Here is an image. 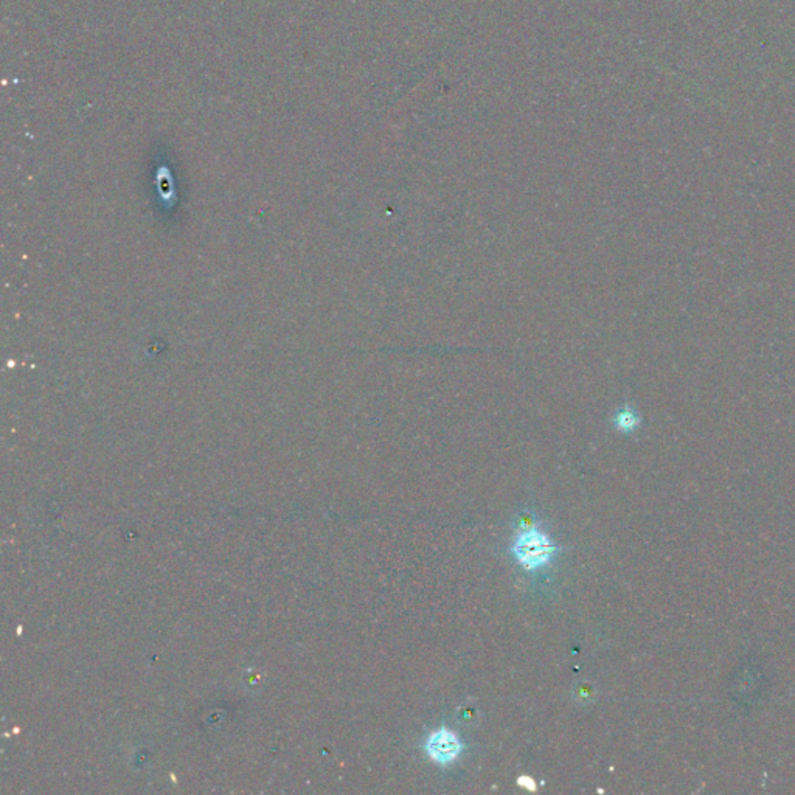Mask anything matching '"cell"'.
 I'll return each mask as SVG.
<instances>
[{
    "mask_svg": "<svg viewBox=\"0 0 795 795\" xmlns=\"http://www.w3.org/2000/svg\"><path fill=\"white\" fill-rule=\"evenodd\" d=\"M517 784H519V786H524L525 789H529V791H536V787H538V784L534 783V780H533L531 777H529V775H520V777L517 778Z\"/></svg>",
    "mask_w": 795,
    "mask_h": 795,
    "instance_id": "3957f363",
    "label": "cell"
},
{
    "mask_svg": "<svg viewBox=\"0 0 795 795\" xmlns=\"http://www.w3.org/2000/svg\"><path fill=\"white\" fill-rule=\"evenodd\" d=\"M511 552L526 572H536L553 561L558 547L545 533L524 524L522 531L512 542Z\"/></svg>",
    "mask_w": 795,
    "mask_h": 795,
    "instance_id": "6da1fadb",
    "label": "cell"
},
{
    "mask_svg": "<svg viewBox=\"0 0 795 795\" xmlns=\"http://www.w3.org/2000/svg\"><path fill=\"white\" fill-rule=\"evenodd\" d=\"M465 746L461 740L449 728H438L432 732L424 742V752L429 760L438 766H449L463 754Z\"/></svg>",
    "mask_w": 795,
    "mask_h": 795,
    "instance_id": "7a4b0ae2",
    "label": "cell"
}]
</instances>
